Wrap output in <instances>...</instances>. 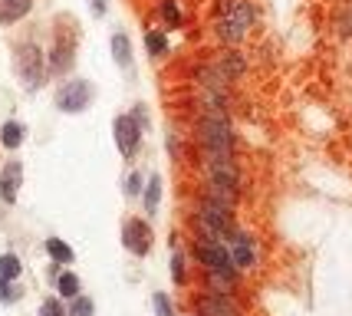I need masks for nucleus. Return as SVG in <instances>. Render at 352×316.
I'll use <instances>...</instances> for the list:
<instances>
[{
    "label": "nucleus",
    "instance_id": "obj_1",
    "mask_svg": "<svg viewBox=\"0 0 352 316\" xmlns=\"http://www.w3.org/2000/svg\"><path fill=\"white\" fill-rule=\"evenodd\" d=\"M250 27H254V3L250 0H217L214 3V36L224 46L244 43Z\"/></svg>",
    "mask_w": 352,
    "mask_h": 316
},
{
    "label": "nucleus",
    "instance_id": "obj_2",
    "mask_svg": "<svg viewBox=\"0 0 352 316\" xmlns=\"http://www.w3.org/2000/svg\"><path fill=\"white\" fill-rule=\"evenodd\" d=\"M191 227H195V238H201V241H228L237 231L234 227V208L201 195L198 204H195V214H191Z\"/></svg>",
    "mask_w": 352,
    "mask_h": 316
},
{
    "label": "nucleus",
    "instance_id": "obj_3",
    "mask_svg": "<svg viewBox=\"0 0 352 316\" xmlns=\"http://www.w3.org/2000/svg\"><path fill=\"white\" fill-rule=\"evenodd\" d=\"M198 149L208 151H234L237 136L228 119V109H214V112H201L198 116Z\"/></svg>",
    "mask_w": 352,
    "mask_h": 316
},
{
    "label": "nucleus",
    "instance_id": "obj_4",
    "mask_svg": "<svg viewBox=\"0 0 352 316\" xmlns=\"http://www.w3.org/2000/svg\"><path fill=\"white\" fill-rule=\"evenodd\" d=\"M14 70H16V76H20V83H23V89L36 92L46 79L43 50H40L36 43H20L16 46V53H14Z\"/></svg>",
    "mask_w": 352,
    "mask_h": 316
},
{
    "label": "nucleus",
    "instance_id": "obj_5",
    "mask_svg": "<svg viewBox=\"0 0 352 316\" xmlns=\"http://www.w3.org/2000/svg\"><path fill=\"white\" fill-rule=\"evenodd\" d=\"M92 89L89 79H66L60 89H56V109L66 112V116H76V112H86L92 105Z\"/></svg>",
    "mask_w": 352,
    "mask_h": 316
},
{
    "label": "nucleus",
    "instance_id": "obj_6",
    "mask_svg": "<svg viewBox=\"0 0 352 316\" xmlns=\"http://www.w3.org/2000/svg\"><path fill=\"white\" fill-rule=\"evenodd\" d=\"M195 260H198L204 271L237 273V264H234L230 247L224 241H201V238H195Z\"/></svg>",
    "mask_w": 352,
    "mask_h": 316
},
{
    "label": "nucleus",
    "instance_id": "obj_7",
    "mask_svg": "<svg viewBox=\"0 0 352 316\" xmlns=\"http://www.w3.org/2000/svg\"><path fill=\"white\" fill-rule=\"evenodd\" d=\"M112 132H116V145L122 151V158H132L138 149H142V132H145V125L132 116V112H125L119 119L112 122Z\"/></svg>",
    "mask_w": 352,
    "mask_h": 316
},
{
    "label": "nucleus",
    "instance_id": "obj_8",
    "mask_svg": "<svg viewBox=\"0 0 352 316\" xmlns=\"http://www.w3.org/2000/svg\"><path fill=\"white\" fill-rule=\"evenodd\" d=\"M152 227L148 221H142V218H129L122 224V247L125 251H132L135 257H145L152 251Z\"/></svg>",
    "mask_w": 352,
    "mask_h": 316
},
{
    "label": "nucleus",
    "instance_id": "obj_9",
    "mask_svg": "<svg viewBox=\"0 0 352 316\" xmlns=\"http://www.w3.org/2000/svg\"><path fill=\"white\" fill-rule=\"evenodd\" d=\"M195 313L198 316H241V306L234 303V297H224V293H201L195 300Z\"/></svg>",
    "mask_w": 352,
    "mask_h": 316
},
{
    "label": "nucleus",
    "instance_id": "obj_10",
    "mask_svg": "<svg viewBox=\"0 0 352 316\" xmlns=\"http://www.w3.org/2000/svg\"><path fill=\"white\" fill-rule=\"evenodd\" d=\"M228 247H230L234 264H237V271H250L257 264V244H254V238L247 231H234L228 238Z\"/></svg>",
    "mask_w": 352,
    "mask_h": 316
},
{
    "label": "nucleus",
    "instance_id": "obj_11",
    "mask_svg": "<svg viewBox=\"0 0 352 316\" xmlns=\"http://www.w3.org/2000/svg\"><path fill=\"white\" fill-rule=\"evenodd\" d=\"M201 195L211 198V201H221V204H228V208H237V201H241V185L221 181V178H204Z\"/></svg>",
    "mask_w": 352,
    "mask_h": 316
},
{
    "label": "nucleus",
    "instance_id": "obj_12",
    "mask_svg": "<svg viewBox=\"0 0 352 316\" xmlns=\"http://www.w3.org/2000/svg\"><path fill=\"white\" fill-rule=\"evenodd\" d=\"M73 53H76V36L73 33H60L53 50H50V70L53 73H66L73 66Z\"/></svg>",
    "mask_w": 352,
    "mask_h": 316
},
{
    "label": "nucleus",
    "instance_id": "obj_13",
    "mask_svg": "<svg viewBox=\"0 0 352 316\" xmlns=\"http://www.w3.org/2000/svg\"><path fill=\"white\" fill-rule=\"evenodd\" d=\"M214 66L221 70V76H224L228 83H234V79H241V76H244V70H247L244 56H241V53H237L234 46H228V50H224V53L217 56Z\"/></svg>",
    "mask_w": 352,
    "mask_h": 316
},
{
    "label": "nucleus",
    "instance_id": "obj_14",
    "mask_svg": "<svg viewBox=\"0 0 352 316\" xmlns=\"http://www.w3.org/2000/svg\"><path fill=\"white\" fill-rule=\"evenodd\" d=\"M204 290H208V293H224V297H234V290H237V273L204 271Z\"/></svg>",
    "mask_w": 352,
    "mask_h": 316
},
{
    "label": "nucleus",
    "instance_id": "obj_15",
    "mask_svg": "<svg viewBox=\"0 0 352 316\" xmlns=\"http://www.w3.org/2000/svg\"><path fill=\"white\" fill-rule=\"evenodd\" d=\"M20 162H10V165L3 168V175H0V198L7 201V204H14L16 201V188H20Z\"/></svg>",
    "mask_w": 352,
    "mask_h": 316
},
{
    "label": "nucleus",
    "instance_id": "obj_16",
    "mask_svg": "<svg viewBox=\"0 0 352 316\" xmlns=\"http://www.w3.org/2000/svg\"><path fill=\"white\" fill-rule=\"evenodd\" d=\"M33 10V0H0V23L10 27Z\"/></svg>",
    "mask_w": 352,
    "mask_h": 316
},
{
    "label": "nucleus",
    "instance_id": "obj_17",
    "mask_svg": "<svg viewBox=\"0 0 352 316\" xmlns=\"http://www.w3.org/2000/svg\"><path fill=\"white\" fill-rule=\"evenodd\" d=\"M158 17H162L165 30H182L184 27V14L178 7V0H158Z\"/></svg>",
    "mask_w": 352,
    "mask_h": 316
},
{
    "label": "nucleus",
    "instance_id": "obj_18",
    "mask_svg": "<svg viewBox=\"0 0 352 316\" xmlns=\"http://www.w3.org/2000/svg\"><path fill=\"white\" fill-rule=\"evenodd\" d=\"M112 60H116L119 70H132V40L125 33L112 36Z\"/></svg>",
    "mask_w": 352,
    "mask_h": 316
},
{
    "label": "nucleus",
    "instance_id": "obj_19",
    "mask_svg": "<svg viewBox=\"0 0 352 316\" xmlns=\"http://www.w3.org/2000/svg\"><path fill=\"white\" fill-rule=\"evenodd\" d=\"M23 138H27V129L20 125V122H3V129H0V145L7 151H16L23 145Z\"/></svg>",
    "mask_w": 352,
    "mask_h": 316
},
{
    "label": "nucleus",
    "instance_id": "obj_20",
    "mask_svg": "<svg viewBox=\"0 0 352 316\" xmlns=\"http://www.w3.org/2000/svg\"><path fill=\"white\" fill-rule=\"evenodd\" d=\"M142 201H145V214H158V201H162V175H152V178L145 181Z\"/></svg>",
    "mask_w": 352,
    "mask_h": 316
},
{
    "label": "nucleus",
    "instance_id": "obj_21",
    "mask_svg": "<svg viewBox=\"0 0 352 316\" xmlns=\"http://www.w3.org/2000/svg\"><path fill=\"white\" fill-rule=\"evenodd\" d=\"M145 50H148V56L162 60V56H168L171 43H168V36H165L162 30H148L145 33Z\"/></svg>",
    "mask_w": 352,
    "mask_h": 316
},
{
    "label": "nucleus",
    "instance_id": "obj_22",
    "mask_svg": "<svg viewBox=\"0 0 352 316\" xmlns=\"http://www.w3.org/2000/svg\"><path fill=\"white\" fill-rule=\"evenodd\" d=\"M46 254L53 257L56 264H73V260H76L73 247H69L66 241H60V238H46Z\"/></svg>",
    "mask_w": 352,
    "mask_h": 316
},
{
    "label": "nucleus",
    "instance_id": "obj_23",
    "mask_svg": "<svg viewBox=\"0 0 352 316\" xmlns=\"http://www.w3.org/2000/svg\"><path fill=\"white\" fill-rule=\"evenodd\" d=\"M56 290H60L63 300H73V297H79V277L69 271L56 273Z\"/></svg>",
    "mask_w": 352,
    "mask_h": 316
},
{
    "label": "nucleus",
    "instance_id": "obj_24",
    "mask_svg": "<svg viewBox=\"0 0 352 316\" xmlns=\"http://www.w3.org/2000/svg\"><path fill=\"white\" fill-rule=\"evenodd\" d=\"M171 280H175V286L188 284V254H182V251L171 254Z\"/></svg>",
    "mask_w": 352,
    "mask_h": 316
},
{
    "label": "nucleus",
    "instance_id": "obj_25",
    "mask_svg": "<svg viewBox=\"0 0 352 316\" xmlns=\"http://www.w3.org/2000/svg\"><path fill=\"white\" fill-rule=\"evenodd\" d=\"M23 271V264L16 260V254H3L0 257V277H7V280H16Z\"/></svg>",
    "mask_w": 352,
    "mask_h": 316
},
{
    "label": "nucleus",
    "instance_id": "obj_26",
    "mask_svg": "<svg viewBox=\"0 0 352 316\" xmlns=\"http://www.w3.org/2000/svg\"><path fill=\"white\" fill-rule=\"evenodd\" d=\"M69 316H96V303L89 297H73V306H69Z\"/></svg>",
    "mask_w": 352,
    "mask_h": 316
},
{
    "label": "nucleus",
    "instance_id": "obj_27",
    "mask_svg": "<svg viewBox=\"0 0 352 316\" xmlns=\"http://www.w3.org/2000/svg\"><path fill=\"white\" fill-rule=\"evenodd\" d=\"M152 306H155V316H175V306H171L168 293H162V290H155Z\"/></svg>",
    "mask_w": 352,
    "mask_h": 316
},
{
    "label": "nucleus",
    "instance_id": "obj_28",
    "mask_svg": "<svg viewBox=\"0 0 352 316\" xmlns=\"http://www.w3.org/2000/svg\"><path fill=\"white\" fill-rule=\"evenodd\" d=\"M142 191H145V178H142L138 171H132V175L125 178V195H129V198H138Z\"/></svg>",
    "mask_w": 352,
    "mask_h": 316
},
{
    "label": "nucleus",
    "instance_id": "obj_29",
    "mask_svg": "<svg viewBox=\"0 0 352 316\" xmlns=\"http://www.w3.org/2000/svg\"><path fill=\"white\" fill-rule=\"evenodd\" d=\"M20 297V290L14 286V280H7V277H0V303H14Z\"/></svg>",
    "mask_w": 352,
    "mask_h": 316
},
{
    "label": "nucleus",
    "instance_id": "obj_30",
    "mask_svg": "<svg viewBox=\"0 0 352 316\" xmlns=\"http://www.w3.org/2000/svg\"><path fill=\"white\" fill-rule=\"evenodd\" d=\"M40 316H69V310L60 300H43L40 303Z\"/></svg>",
    "mask_w": 352,
    "mask_h": 316
},
{
    "label": "nucleus",
    "instance_id": "obj_31",
    "mask_svg": "<svg viewBox=\"0 0 352 316\" xmlns=\"http://www.w3.org/2000/svg\"><path fill=\"white\" fill-rule=\"evenodd\" d=\"M89 7H92V14L96 17H106V10H109L106 0H89Z\"/></svg>",
    "mask_w": 352,
    "mask_h": 316
},
{
    "label": "nucleus",
    "instance_id": "obj_32",
    "mask_svg": "<svg viewBox=\"0 0 352 316\" xmlns=\"http://www.w3.org/2000/svg\"><path fill=\"white\" fill-rule=\"evenodd\" d=\"M132 116H135V119L142 122V125H145V129H148V112H145V109H142V105H135V109H132Z\"/></svg>",
    "mask_w": 352,
    "mask_h": 316
}]
</instances>
